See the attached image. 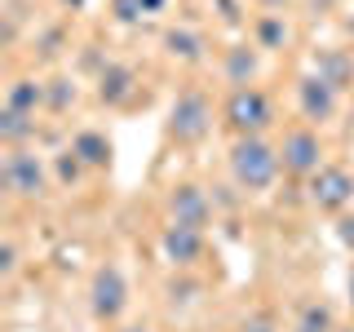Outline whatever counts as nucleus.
I'll return each mask as SVG.
<instances>
[{
  "mask_svg": "<svg viewBox=\"0 0 354 332\" xmlns=\"http://www.w3.org/2000/svg\"><path fill=\"white\" fill-rule=\"evenodd\" d=\"M230 169H235V182L243 191H266L274 182V173H279V155L261 138H239L235 155H230Z\"/></svg>",
  "mask_w": 354,
  "mask_h": 332,
  "instance_id": "1",
  "label": "nucleus"
},
{
  "mask_svg": "<svg viewBox=\"0 0 354 332\" xmlns=\"http://www.w3.org/2000/svg\"><path fill=\"white\" fill-rule=\"evenodd\" d=\"M226 120L239 133L257 138V129L270 124V102H266L257 89H235V93H230V102H226Z\"/></svg>",
  "mask_w": 354,
  "mask_h": 332,
  "instance_id": "2",
  "label": "nucleus"
},
{
  "mask_svg": "<svg viewBox=\"0 0 354 332\" xmlns=\"http://www.w3.org/2000/svg\"><path fill=\"white\" fill-rule=\"evenodd\" d=\"M208 120H213V111H208V102L199 93H182L173 102V138L177 142H195V138H204L208 133Z\"/></svg>",
  "mask_w": 354,
  "mask_h": 332,
  "instance_id": "3",
  "label": "nucleus"
},
{
  "mask_svg": "<svg viewBox=\"0 0 354 332\" xmlns=\"http://www.w3.org/2000/svg\"><path fill=\"white\" fill-rule=\"evenodd\" d=\"M5 186L14 195H40L44 191V169H40V160L36 155H27V151H14L5 160Z\"/></svg>",
  "mask_w": 354,
  "mask_h": 332,
  "instance_id": "4",
  "label": "nucleus"
},
{
  "mask_svg": "<svg viewBox=\"0 0 354 332\" xmlns=\"http://www.w3.org/2000/svg\"><path fill=\"white\" fill-rule=\"evenodd\" d=\"M93 310H97V319H115L124 310V275L115 266H102L93 275Z\"/></svg>",
  "mask_w": 354,
  "mask_h": 332,
  "instance_id": "5",
  "label": "nucleus"
},
{
  "mask_svg": "<svg viewBox=\"0 0 354 332\" xmlns=\"http://www.w3.org/2000/svg\"><path fill=\"white\" fill-rule=\"evenodd\" d=\"M354 195V177L341 169H324L315 177V204L319 208H346Z\"/></svg>",
  "mask_w": 354,
  "mask_h": 332,
  "instance_id": "6",
  "label": "nucleus"
},
{
  "mask_svg": "<svg viewBox=\"0 0 354 332\" xmlns=\"http://www.w3.org/2000/svg\"><path fill=\"white\" fill-rule=\"evenodd\" d=\"M283 164H288L292 173H315V169H319V138H315V133H306V129L288 133V142H283Z\"/></svg>",
  "mask_w": 354,
  "mask_h": 332,
  "instance_id": "7",
  "label": "nucleus"
},
{
  "mask_svg": "<svg viewBox=\"0 0 354 332\" xmlns=\"http://www.w3.org/2000/svg\"><path fill=\"white\" fill-rule=\"evenodd\" d=\"M173 221L177 226H191L199 230L208 221V199L199 186H177V195H173Z\"/></svg>",
  "mask_w": 354,
  "mask_h": 332,
  "instance_id": "8",
  "label": "nucleus"
},
{
  "mask_svg": "<svg viewBox=\"0 0 354 332\" xmlns=\"http://www.w3.org/2000/svg\"><path fill=\"white\" fill-rule=\"evenodd\" d=\"M332 107H337V93H332V84L324 80V75L301 80V111H306L310 120H328Z\"/></svg>",
  "mask_w": 354,
  "mask_h": 332,
  "instance_id": "9",
  "label": "nucleus"
},
{
  "mask_svg": "<svg viewBox=\"0 0 354 332\" xmlns=\"http://www.w3.org/2000/svg\"><path fill=\"white\" fill-rule=\"evenodd\" d=\"M164 252H169V261H177V266H191L195 257H199V230H191V226H169V235H164Z\"/></svg>",
  "mask_w": 354,
  "mask_h": 332,
  "instance_id": "10",
  "label": "nucleus"
},
{
  "mask_svg": "<svg viewBox=\"0 0 354 332\" xmlns=\"http://www.w3.org/2000/svg\"><path fill=\"white\" fill-rule=\"evenodd\" d=\"M75 155H80L84 164H102L106 155H111V147L97 138V133H80V138H75Z\"/></svg>",
  "mask_w": 354,
  "mask_h": 332,
  "instance_id": "11",
  "label": "nucleus"
},
{
  "mask_svg": "<svg viewBox=\"0 0 354 332\" xmlns=\"http://www.w3.org/2000/svg\"><path fill=\"white\" fill-rule=\"evenodd\" d=\"M36 102H40V84L18 80L14 89H9V102H5V107H9V111H22V116H27V111L36 107Z\"/></svg>",
  "mask_w": 354,
  "mask_h": 332,
  "instance_id": "12",
  "label": "nucleus"
},
{
  "mask_svg": "<svg viewBox=\"0 0 354 332\" xmlns=\"http://www.w3.org/2000/svg\"><path fill=\"white\" fill-rule=\"evenodd\" d=\"M31 129H36V124H31L22 111H9V107H5V116H0V133H5V142H22Z\"/></svg>",
  "mask_w": 354,
  "mask_h": 332,
  "instance_id": "13",
  "label": "nucleus"
},
{
  "mask_svg": "<svg viewBox=\"0 0 354 332\" xmlns=\"http://www.w3.org/2000/svg\"><path fill=\"white\" fill-rule=\"evenodd\" d=\"M252 53L248 49H230V62H226V71H230V80H235L239 89H248V75H252Z\"/></svg>",
  "mask_w": 354,
  "mask_h": 332,
  "instance_id": "14",
  "label": "nucleus"
},
{
  "mask_svg": "<svg viewBox=\"0 0 354 332\" xmlns=\"http://www.w3.org/2000/svg\"><path fill=\"white\" fill-rule=\"evenodd\" d=\"M129 84H133V75L124 71V66H111V71L102 75V98H111V102H115V98L129 93Z\"/></svg>",
  "mask_w": 354,
  "mask_h": 332,
  "instance_id": "15",
  "label": "nucleus"
},
{
  "mask_svg": "<svg viewBox=\"0 0 354 332\" xmlns=\"http://www.w3.org/2000/svg\"><path fill=\"white\" fill-rule=\"evenodd\" d=\"M297 332H332V310L328 306H310L301 315V328Z\"/></svg>",
  "mask_w": 354,
  "mask_h": 332,
  "instance_id": "16",
  "label": "nucleus"
},
{
  "mask_svg": "<svg viewBox=\"0 0 354 332\" xmlns=\"http://www.w3.org/2000/svg\"><path fill=\"white\" fill-rule=\"evenodd\" d=\"M169 49L182 53V58H199V40L191 31H169Z\"/></svg>",
  "mask_w": 354,
  "mask_h": 332,
  "instance_id": "17",
  "label": "nucleus"
},
{
  "mask_svg": "<svg viewBox=\"0 0 354 332\" xmlns=\"http://www.w3.org/2000/svg\"><path fill=\"white\" fill-rule=\"evenodd\" d=\"M279 40H283L279 18H266V22H261V44H279Z\"/></svg>",
  "mask_w": 354,
  "mask_h": 332,
  "instance_id": "18",
  "label": "nucleus"
},
{
  "mask_svg": "<svg viewBox=\"0 0 354 332\" xmlns=\"http://www.w3.org/2000/svg\"><path fill=\"white\" fill-rule=\"evenodd\" d=\"M120 18H124V22H133V18H138V9H142V0H120Z\"/></svg>",
  "mask_w": 354,
  "mask_h": 332,
  "instance_id": "19",
  "label": "nucleus"
},
{
  "mask_svg": "<svg viewBox=\"0 0 354 332\" xmlns=\"http://www.w3.org/2000/svg\"><path fill=\"white\" fill-rule=\"evenodd\" d=\"M341 239H346L350 248H354V217H346V221H341Z\"/></svg>",
  "mask_w": 354,
  "mask_h": 332,
  "instance_id": "20",
  "label": "nucleus"
},
{
  "mask_svg": "<svg viewBox=\"0 0 354 332\" xmlns=\"http://www.w3.org/2000/svg\"><path fill=\"white\" fill-rule=\"evenodd\" d=\"M164 9V0H142V14H160Z\"/></svg>",
  "mask_w": 354,
  "mask_h": 332,
  "instance_id": "21",
  "label": "nucleus"
},
{
  "mask_svg": "<svg viewBox=\"0 0 354 332\" xmlns=\"http://www.w3.org/2000/svg\"><path fill=\"white\" fill-rule=\"evenodd\" d=\"M252 332H270V328H266V324H257V328H252Z\"/></svg>",
  "mask_w": 354,
  "mask_h": 332,
  "instance_id": "22",
  "label": "nucleus"
},
{
  "mask_svg": "<svg viewBox=\"0 0 354 332\" xmlns=\"http://www.w3.org/2000/svg\"><path fill=\"white\" fill-rule=\"evenodd\" d=\"M350 293H354V275H350ZM350 302H354V297H350Z\"/></svg>",
  "mask_w": 354,
  "mask_h": 332,
  "instance_id": "23",
  "label": "nucleus"
},
{
  "mask_svg": "<svg viewBox=\"0 0 354 332\" xmlns=\"http://www.w3.org/2000/svg\"><path fill=\"white\" fill-rule=\"evenodd\" d=\"M129 332H147V328H129Z\"/></svg>",
  "mask_w": 354,
  "mask_h": 332,
  "instance_id": "24",
  "label": "nucleus"
},
{
  "mask_svg": "<svg viewBox=\"0 0 354 332\" xmlns=\"http://www.w3.org/2000/svg\"><path fill=\"white\" fill-rule=\"evenodd\" d=\"M71 5H80V0H71Z\"/></svg>",
  "mask_w": 354,
  "mask_h": 332,
  "instance_id": "25",
  "label": "nucleus"
}]
</instances>
